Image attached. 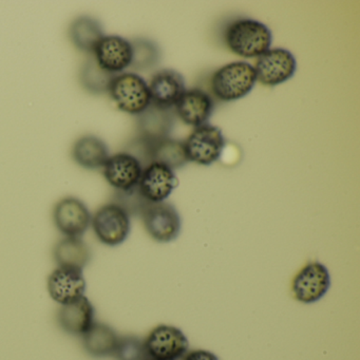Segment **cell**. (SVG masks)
Listing matches in <instances>:
<instances>
[{
	"instance_id": "30bf717a",
	"label": "cell",
	"mask_w": 360,
	"mask_h": 360,
	"mask_svg": "<svg viewBox=\"0 0 360 360\" xmlns=\"http://www.w3.org/2000/svg\"><path fill=\"white\" fill-rule=\"evenodd\" d=\"M254 68L257 82L267 87H275L294 77L297 62L292 52L284 48H274L258 58Z\"/></svg>"
},
{
	"instance_id": "9c48e42d",
	"label": "cell",
	"mask_w": 360,
	"mask_h": 360,
	"mask_svg": "<svg viewBox=\"0 0 360 360\" xmlns=\"http://www.w3.org/2000/svg\"><path fill=\"white\" fill-rule=\"evenodd\" d=\"M53 223L64 237L82 238L91 226L92 214L85 202L65 197L53 208Z\"/></svg>"
},
{
	"instance_id": "7a4b0ae2",
	"label": "cell",
	"mask_w": 360,
	"mask_h": 360,
	"mask_svg": "<svg viewBox=\"0 0 360 360\" xmlns=\"http://www.w3.org/2000/svg\"><path fill=\"white\" fill-rule=\"evenodd\" d=\"M257 83L254 66L245 62H233L219 68L210 79L214 96L223 102L241 100L250 94Z\"/></svg>"
},
{
	"instance_id": "83f0119b",
	"label": "cell",
	"mask_w": 360,
	"mask_h": 360,
	"mask_svg": "<svg viewBox=\"0 0 360 360\" xmlns=\"http://www.w3.org/2000/svg\"><path fill=\"white\" fill-rule=\"evenodd\" d=\"M150 360H155V359H150Z\"/></svg>"
},
{
	"instance_id": "ac0fdd59",
	"label": "cell",
	"mask_w": 360,
	"mask_h": 360,
	"mask_svg": "<svg viewBox=\"0 0 360 360\" xmlns=\"http://www.w3.org/2000/svg\"><path fill=\"white\" fill-rule=\"evenodd\" d=\"M71 157L79 167L96 170L104 167L110 157V153L102 139L94 134H86L75 141L71 150Z\"/></svg>"
},
{
	"instance_id": "7c38bea8",
	"label": "cell",
	"mask_w": 360,
	"mask_h": 360,
	"mask_svg": "<svg viewBox=\"0 0 360 360\" xmlns=\"http://www.w3.org/2000/svg\"><path fill=\"white\" fill-rule=\"evenodd\" d=\"M103 169V176L109 185L120 193H127L138 187L143 172L139 158L129 153L110 155Z\"/></svg>"
},
{
	"instance_id": "6da1fadb",
	"label": "cell",
	"mask_w": 360,
	"mask_h": 360,
	"mask_svg": "<svg viewBox=\"0 0 360 360\" xmlns=\"http://www.w3.org/2000/svg\"><path fill=\"white\" fill-rule=\"evenodd\" d=\"M224 41L233 53L244 58H260L271 49V29L258 20L240 18L225 29Z\"/></svg>"
},
{
	"instance_id": "7402d4cb",
	"label": "cell",
	"mask_w": 360,
	"mask_h": 360,
	"mask_svg": "<svg viewBox=\"0 0 360 360\" xmlns=\"http://www.w3.org/2000/svg\"><path fill=\"white\" fill-rule=\"evenodd\" d=\"M172 124L169 110L158 108L153 105L139 115V127L142 139L146 143H155L168 138Z\"/></svg>"
},
{
	"instance_id": "4316f807",
	"label": "cell",
	"mask_w": 360,
	"mask_h": 360,
	"mask_svg": "<svg viewBox=\"0 0 360 360\" xmlns=\"http://www.w3.org/2000/svg\"><path fill=\"white\" fill-rule=\"evenodd\" d=\"M182 360H219L218 356L206 349H193L187 352Z\"/></svg>"
},
{
	"instance_id": "44dd1931",
	"label": "cell",
	"mask_w": 360,
	"mask_h": 360,
	"mask_svg": "<svg viewBox=\"0 0 360 360\" xmlns=\"http://www.w3.org/2000/svg\"><path fill=\"white\" fill-rule=\"evenodd\" d=\"M105 37L102 24L90 15L75 18L69 26V39L79 51L91 56L98 41Z\"/></svg>"
},
{
	"instance_id": "d4e9b609",
	"label": "cell",
	"mask_w": 360,
	"mask_h": 360,
	"mask_svg": "<svg viewBox=\"0 0 360 360\" xmlns=\"http://www.w3.org/2000/svg\"><path fill=\"white\" fill-rule=\"evenodd\" d=\"M134 56L131 68L136 71L146 70L159 62V48L155 43L146 39H138L131 41Z\"/></svg>"
},
{
	"instance_id": "5b68a950",
	"label": "cell",
	"mask_w": 360,
	"mask_h": 360,
	"mask_svg": "<svg viewBox=\"0 0 360 360\" xmlns=\"http://www.w3.org/2000/svg\"><path fill=\"white\" fill-rule=\"evenodd\" d=\"M330 284L328 267L319 261H311L292 278L290 290L295 300L303 304H313L328 294Z\"/></svg>"
},
{
	"instance_id": "e0dca14e",
	"label": "cell",
	"mask_w": 360,
	"mask_h": 360,
	"mask_svg": "<svg viewBox=\"0 0 360 360\" xmlns=\"http://www.w3.org/2000/svg\"><path fill=\"white\" fill-rule=\"evenodd\" d=\"M56 320L65 333L82 337L96 322V309L85 296L68 304L60 305Z\"/></svg>"
},
{
	"instance_id": "8992f818",
	"label": "cell",
	"mask_w": 360,
	"mask_h": 360,
	"mask_svg": "<svg viewBox=\"0 0 360 360\" xmlns=\"http://www.w3.org/2000/svg\"><path fill=\"white\" fill-rule=\"evenodd\" d=\"M143 224L151 239L169 243L180 236L182 219L176 208L167 202L148 203L141 212Z\"/></svg>"
},
{
	"instance_id": "5bb4252c",
	"label": "cell",
	"mask_w": 360,
	"mask_h": 360,
	"mask_svg": "<svg viewBox=\"0 0 360 360\" xmlns=\"http://www.w3.org/2000/svg\"><path fill=\"white\" fill-rule=\"evenodd\" d=\"M47 288L52 300L65 305L86 296L87 282L83 271L56 267L48 277Z\"/></svg>"
},
{
	"instance_id": "cb8c5ba5",
	"label": "cell",
	"mask_w": 360,
	"mask_h": 360,
	"mask_svg": "<svg viewBox=\"0 0 360 360\" xmlns=\"http://www.w3.org/2000/svg\"><path fill=\"white\" fill-rule=\"evenodd\" d=\"M115 77V75L103 70L92 56H88L79 68V81L82 88L94 96L108 92L109 86Z\"/></svg>"
},
{
	"instance_id": "9a60e30c",
	"label": "cell",
	"mask_w": 360,
	"mask_h": 360,
	"mask_svg": "<svg viewBox=\"0 0 360 360\" xmlns=\"http://www.w3.org/2000/svg\"><path fill=\"white\" fill-rule=\"evenodd\" d=\"M151 105L164 110H169L176 106L184 94V77L174 69L158 71L149 84Z\"/></svg>"
},
{
	"instance_id": "2e32d148",
	"label": "cell",
	"mask_w": 360,
	"mask_h": 360,
	"mask_svg": "<svg viewBox=\"0 0 360 360\" xmlns=\"http://www.w3.org/2000/svg\"><path fill=\"white\" fill-rule=\"evenodd\" d=\"M174 108L183 123L197 128L207 124L214 112V105L207 92L193 88L185 90Z\"/></svg>"
},
{
	"instance_id": "4fadbf2b",
	"label": "cell",
	"mask_w": 360,
	"mask_h": 360,
	"mask_svg": "<svg viewBox=\"0 0 360 360\" xmlns=\"http://www.w3.org/2000/svg\"><path fill=\"white\" fill-rule=\"evenodd\" d=\"M91 56L103 70L117 75L131 66L134 50L131 41L128 39L119 35H105Z\"/></svg>"
},
{
	"instance_id": "603a6c76",
	"label": "cell",
	"mask_w": 360,
	"mask_h": 360,
	"mask_svg": "<svg viewBox=\"0 0 360 360\" xmlns=\"http://www.w3.org/2000/svg\"><path fill=\"white\" fill-rule=\"evenodd\" d=\"M146 147L150 163L157 162L164 164L172 170L179 169L188 163L185 153L184 143L180 141L165 138L155 143H147Z\"/></svg>"
},
{
	"instance_id": "277c9868",
	"label": "cell",
	"mask_w": 360,
	"mask_h": 360,
	"mask_svg": "<svg viewBox=\"0 0 360 360\" xmlns=\"http://www.w3.org/2000/svg\"><path fill=\"white\" fill-rule=\"evenodd\" d=\"M91 227L101 243L109 248H117L129 237L131 219L127 210L112 202L101 206L94 212Z\"/></svg>"
},
{
	"instance_id": "ffe728a7",
	"label": "cell",
	"mask_w": 360,
	"mask_h": 360,
	"mask_svg": "<svg viewBox=\"0 0 360 360\" xmlns=\"http://www.w3.org/2000/svg\"><path fill=\"white\" fill-rule=\"evenodd\" d=\"M119 338V335L108 324L94 322L82 336V345L90 357L106 358L115 353Z\"/></svg>"
},
{
	"instance_id": "52a82bcc",
	"label": "cell",
	"mask_w": 360,
	"mask_h": 360,
	"mask_svg": "<svg viewBox=\"0 0 360 360\" xmlns=\"http://www.w3.org/2000/svg\"><path fill=\"white\" fill-rule=\"evenodd\" d=\"M225 148L222 130L217 126L205 124L195 128L184 142L188 162L198 165L210 166L216 163Z\"/></svg>"
},
{
	"instance_id": "d6986e66",
	"label": "cell",
	"mask_w": 360,
	"mask_h": 360,
	"mask_svg": "<svg viewBox=\"0 0 360 360\" xmlns=\"http://www.w3.org/2000/svg\"><path fill=\"white\" fill-rule=\"evenodd\" d=\"M52 255L58 267L83 271L92 259L91 248L82 238L64 237L58 240Z\"/></svg>"
},
{
	"instance_id": "8fae6325",
	"label": "cell",
	"mask_w": 360,
	"mask_h": 360,
	"mask_svg": "<svg viewBox=\"0 0 360 360\" xmlns=\"http://www.w3.org/2000/svg\"><path fill=\"white\" fill-rule=\"evenodd\" d=\"M178 185L179 180L174 170L164 164L151 162L143 168L142 176L136 188L145 201L148 203H161L166 202Z\"/></svg>"
},
{
	"instance_id": "484cf974",
	"label": "cell",
	"mask_w": 360,
	"mask_h": 360,
	"mask_svg": "<svg viewBox=\"0 0 360 360\" xmlns=\"http://www.w3.org/2000/svg\"><path fill=\"white\" fill-rule=\"evenodd\" d=\"M112 356L115 360H150L144 340L132 335L120 337Z\"/></svg>"
},
{
	"instance_id": "3957f363",
	"label": "cell",
	"mask_w": 360,
	"mask_h": 360,
	"mask_svg": "<svg viewBox=\"0 0 360 360\" xmlns=\"http://www.w3.org/2000/svg\"><path fill=\"white\" fill-rule=\"evenodd\" d=\"M117 108L131 115H140L151 105L147 82L138 73L123 72L115 75L108 89Z\"/></svg>"
},
{
	"instance_id": "ba28073f",
	"label": "cell",
	"mask_w": 360,
	"mask_h": 360,
	"mask_svg": "<svg viewBox=\"0 0 360 360\" xmlns=\"http://www.w3.org/2000/svg\"><path fill=\"white\" fill-rule=\"evenodd\" d=\"M150 359L179 360L188 352L187 337L176 326L160 324L151 330L144 340Z\"/></svg>"
}]
</instances>
